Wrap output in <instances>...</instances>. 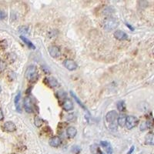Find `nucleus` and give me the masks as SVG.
I'll use <instances>...</instances> for the list:
<instances>
[{"mask_svg":"<svg viewBox=\"0 0 154 154\" xmlns=\"http://www.w3.org/2000/svg\"><path fill=\"white\" fill-rule=\"evenodd\" d=\"M26 77L29 82H35L38 79V72L35 66H29L26 71Z\"/></svg>","mask_w":154,"mask_h":154,"instance_id":"nucleus-1","label":"nucleus"},{"mask_svg":"<svg viewBox=\"0 0 154 154\" xmlns=\"http://www.w3.org/2000/svg\"><path fill=\"white\" fill-rule=\"evenodd\" d=\"M119 23V21L115 18H107L106 19H105L103 23V27L106 30L111 31V30H113L117 28Z\"/></svg>","mask_w":154,"mask_h":154,"instance_id":"nucleus-2","label":"nucleus"},{"mask_svg":"<svg viewBox=\"0 0 154 154\" xmlns=\"http://www.w3.org/2000/svg\"><path fill=\"white\" fill-rule=\"evenodd\" d=\"M138 123V118L134 116H127V119H126V129L127 130H132V129H133V128L137 126Z\"/></svg>","mask_w":154,"mask_h":154,"instance_id":"nucleus-3","label":"nucleus"},{"mask_svg":"<svg viewBox=\"0 0 154 154\" xmlns=\"http://www.w3.org/2000/svg\"><path fill=\"white\" fill-rule=\"evenodd\" d=\"M63 66H64L65 68H66L67 69L69 70V71H74V70L76 69L77 67H78L77 63L72 60H66L65 61L63 62Z\"/></svg>","mask_w":154,"mask_h":154,"instance_id":"nucleus-4","label":"nucleus"},{"mask_svg":"<svg viewBox=\"0 0 154 154\" xmlns=\"http://www.w3.org/2000/svg\"><path fill=\"white\" fill-rule=\"evenodd\" d=\"M33 103H32V99L29 96L26 97L24 100V107L25 109L27 112H32L34 110L33 109Z\"/></svg>","mask_w":154,"mask_h":154,"instance_id":"nucleus-5","label":"nucleus"},{"mask_svg":"<svg viewBox=\"0 0 154 154\" xmlns=\"http://www.w3.org/2000/svg\"><path fill=\"white\" fill-rule=\"evenodd\" d=\"M49 53L53 58H57L61 55V50L57 46H51L49 47Z\"/></svg>","mask_w":154,"mask_h":154,"instance_id":"nucleus-6","label":"nucleus"},{"mask_svg":"<svg viewBox=\"0 0 154 154\" xmlns=\"http://www.w3.org/2000/svg\"><path fill=\"white\" fill-rule=\"evenodd\" d=\"M118 116V113L116 111H109V112H107L106 116V120L109 123H110V124H113L115 120L116 119Z\"/></svg>","mask_w":154,"mask_h":154,"instance_id":"nucleus-7","label":"nucleus"},{"mask_svg":"<svg viewBox=\"0 0 154 154\" xmlns=\"http://www.w3.org/2000/svg\"><path fill=\"white\" fill-rule=\"evenodd\" d=\"M44 82H46V84H47L49 87H52V88L58 87L59 85H60L59 84V82H58L57 79L53 76L46 77V79H44Z\"/></svg>","mask_w":154,"mask_h":154,"instance_id":"nucleus-8","label":"nucleus"},{"mask_svg":"<svg viewBox=\"0 0 154 154\" xmlns=\"http://www.w3.org/2000/svg\"><path fill=\"white\" fill-rule=\"evenodd\" d=\"M63 109L66 112H69V111L72 110L74 109V104L72 103V101L69 99H65L64 101H63Z\"/></svg>","mask_w":154,"mask_h":154,"instance_id":"nucleus-9","label":"nucleus"},{"mask_svg":"<svg viewBox=\"0 0 154 154\" xmlns=\"http://www.w3.org/2000/svg\"><path fill=\"white\" fill-rule=\"evenodd\" d=\"M100 146L104 149L106 154H112V148L111 146L110 143L107 141H101L100 143Z\"/></svg>","mask_w":154,"mask_h":154,"instance_id":"nucleus-10","label":"nucleus"},{"mask_svg":"<svg viewBox=\"0 0 154 154\" xmlns=\"http://www.w3.org/2000/svg\"><path fill=\"white\" fill-rule=\"evenodd\" d=\"M62 144V140L60 137H53L49 140V145L53 147H59Z\"/></svg>","mask_w":154,"mask_h":154,"instance_id":"nucleus-11","label":"nucleus"},{"mask_svg":"<svg viewBox=\"0 0 154 154\" xmlns=\"http://www.w3.org/2000/svg\"><path fill=\"white\" fill-rule=\"evenodd\" d=\"M114 37L119 40H126V39H127L128 35L126 32H124L122 30H117L114 32Z\"/></svg>","mask_w":154,"mask_h":154,"instance_id":"nucleus-12","label":"nucleus"},{"mask_svg":"<svg viewBox=\"0 0 154 154\" xmlns=\"http://www.w3.org/2000/svg\"><path fill=\"white\" fill-rule=\"evenodd\" d=\"M3 129L7 132H14L16 130V126L14 123H12L11 121H8L4 123Z\"/></svg>","mask_w":154,"mask_h":154,"instance_id":"nucleus-13","label":"nucleus"},{"mask_svg":"<svg viewBox=\"0 0 154 154\" xmlns=\"http://www.w3.org/2000/svg\"><path fill=\"white\" fill-rule=\"evenodd\" d=\"M145 143L147 145L154 146V133H147L145 137Z\"/></svg>","mask_w":154,"mask_h":154,"instance_id":"nucleus-14","label":"nucleus"},{"mask_svg":"<svg viewBox=\"0 0 154 154\" xmlns=\"http://www.w3.org/2000/svg\"><path fill=\"white\" fill-rule=\"evenodd\" d=\"M77 130L74 126H69L66 130V134L69 138H73L76 136Z\"/></svg>","mask_w":154,"mask_h":154,"instance_id":"nucleus-15","label":"nucleus"},{"mask_svg":"<svg viewBox=\"0 0 154 154\" xmlns=\"http://www.w3.org/2000/svg\"><path fill=\"white\" fill-rule=\"evenodd\" d=\"M126 119H127V116L124 114H121V115L119 116L117 119V123L119 126H122V127H124L126 126Z\"/></svg>","mask_w":154,"mask_h":154,"instance_id":"nucleus-16","label":"nucleus"},{"mask_svg":"<svg viewBox=\"0 0 154 154\" xmlns=\"http://www.w3.org/2000/svg\"><path fill=\"white\" fill-rule=\"evenodd\" d=\"M20 38H21L22 40L25 42V44H26V45L29 48H30V49H35V45H34V44L32 43L31 41L29 40L26 37L23 36V35H21V36H20Z\"/></svg>","mask_w":154,"mask_h":154,"instance_id":"nucleus-17","label":"nucleus"},{"mask_svg":"<svg viewBox=\"0 0 154 154\" xmlns=\"http://www.w3.org/2000/svg\"><path fill=\"white\" fill-rule=\"evenodd\" d=\"M20 97H21V94L20 93H18L16 97H15V106H16V108L18 112L21 111V107H20Z\"/></svg>","mask_w":154,"mask_h":154,"instance_id":"nucleus-18","label":"nucleus"},{"mask_svg":"<svg viewBox=\"0 0 154 154\" xmlns=\"http://www.w3.org/2000/svg\"><path fill=\"white\" fill-rule=\"evenodd\" d=\"M117 108L119 109V112H124V110L126 109V105H125V102L121 100L117 103Z\"/></svg>","mask_w":154,"mask_h":154,"instance_id":"nucleus-19","label":"nucleus"},{"mask_svg":"<svg viewBox=\"0 0 154 154\" xmlns=\"http://www.w3.org/2000/svg\"><path fill=\"white\" fill-rule=\"evenodd\" d=\"M44 123V120L42 119H41L40 117H38V116H35V119H34V123H35V126L37 127H40Z\"/></svg>","mask_w":154,"mask_h":154,"instance_id":"nucleus-20","label":"nucleus"},{"mask_svg":"<svg viewBox=\"0 0 154 154\" xmlns=\"http://www.w3.org/2000/svg\"><path fill=\"white\" fill-rule=\"evenodd\" d=\"M149 126H150V124L149 123V122H144L140 126V129H141V130H145L148 129Z\"/></svg>","mask_w":154,"mask_h":154,"instance_id":"nucleus-21","label":"nucleus"},{"mask_svg":"<svg viewBox=\"0 0 154 154\" xmlns=\"http://www.w3.org/2000/svg\"><path fill=\"white\" fill-rule=\"evenodd\" d=\"M5 67H6V63L0 60V72H2L3 70H5Z\"/></svg>","mask_w":154,"mask_h":154,"instance_id":"nucleus-22","label":"nucleus"},{"mask_svg":"<svg viewBox=\"0 0 154 154\" xmlns=\"http://www.w3.org/2000/svg\"><path fill=\"white\" fill-rule=\"evenodd\" d=\"M71 95H72V97H73V98L75 99V101H76L77 103H79V105L80 106H82V107H83V108H84V106L82 105V103H81V102L79 101V99L77 98V96H75V95L74 94V93H72V92H71Z\"/></svg>","mask_w":154,"mask_h":154,"instance_id":"nucleus-23","label":"nucleus"},{"mask_svg":"<svg viewBox=\"0 0 154 154\" xmlns=\"http://www.w3.org/2000/svg\"><path fill=\"white\" fill-rule=\"evenodd\" d=\"M5 17H6V14L3 11L0 10V19H4Z\"/></svg>","mask_w":154,"mask_h":154,"instance_id":"nucleus-24","label":"nucleus"},{"mask_svg":"<svg viewBox=\"0 0 154 154\" xmlns=\"http://www.w3.org/2000/svg\"><path fill=\"white\" fill-rule=\"evenodd\" d=\"M3 118H4L3 112H2V109H0V121L2 120V119H3Z\"/></svg>","mask_w":154,"mask_h":154,"instance_id":"nucleus-25","label":"nucleus"},{"mask_svg":"<svg viewBox=\"0 0 154 154\" xmlns=\"http://www.w3.org/2000/svg\"><path fill=\"white\" fill-rule=\"evenodd\" d=\"M133 149H134V146H132V148H131V149H130V150L129 151V152H128V154H131L132 152H133Z\"/></svg>","mask_w":154,"mask_h":154,"instance_id":"nucleus-26","label":"nucleus"},{"mask_svg":"<svg viewBox=\"0 0 154 154\" xmlns=\"http://www.w3.org/2000/svg\"><path fill=\"white\" fill-rule=\"evenodd\" d=\"M1 90H2V89H1V86H0V92H1Z\"/></svg>","mask_w":154,"mask_h":154,"instance_id":"nucleus-27","label":"nucleus"},{"mask_svg":"<svg viewBox=\"0 0 154 154\" xmlns=\"http://www.w3.org/2000/svg\"><path fill=\"white\" fill-rule=\"evenodd\" d=\"M153 53H154V49H153Z\"/></svg>","mask_w":154,"mask_h":154,"instance_id":"nucleus-28","label":"nucleus"},{"mask_svg":"<svg viewBox=\"0 0 154 154\" xmlns=\"http://www.w3.org/2000/svg\"><path fill=\"white\" fill-rule=\"evenodd\" d=\"M13 154H16V153H13Z\"/></svg>","mask_w":154,"mask_h":154,"instance_id":"nucleus-29","label":"nucleus"}]
</instances>
